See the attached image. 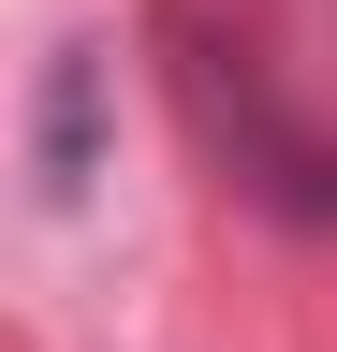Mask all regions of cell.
Segmentation results:
<instances>
[{"instance_id": "obj_1", "label": "cell", "mask_w": 337, "mask_h": 352, "mask_svg": "<svg viewBox=\"0 0 337 352\" xmlns=\"http://www.w3.org/2000/svg\"><path fill=\"white\" fill-rule=\"evenodd\" d=\"M45 191H89V59L45 74Z\"/></svg>"}]
</instances>
